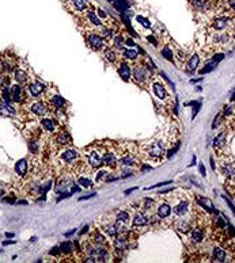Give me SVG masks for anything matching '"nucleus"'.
I'll use <instances>...</instances> for the list:
<instances>
[{"label":"nucleus","mask_w":235,"mask_h":263,"mask_svg":"<svg viewBox=\"0 0 235 263\" xmlns=\"http://www.w3.org/2000/svg\"><path fill=\"white\" fill-rule=\"evenodd\" d=\"M144 152H145V156L148 157V159L159 162V160L163 157V155H165V147H163V143H161V141H152V143L147 144Z\"/></svg>","instance_id":"1"},{"label":"nucleus","mask_w":235,"mask_h":263,"mask_svg":"<svg viewBox=\"0 0 235 263\" xmlns=\"http://www.w3.org/2000/svg\"><path fill=\"white\" fill-rule=\"evenodd\" d=\"M116 218H114V225L117 226L118 232H125L130 224V216L126 210H117L116 212Z\"/></svg>","instance_id":"2"},{"label":"nucleus","mask_w":235,"mask_h":263,"mask_svg":"<svg viewBox=\"0 0 235 263\" xmlns=\"http://www.w3.org/2000/svg\"><path fill=\"white\" fill-rule=\"evenodd\" d=\"M132 76H133V79L136 80V83H139V84H145L147 81L149 80V77H151V72H149V69L145 67V65L137 64L135 68H133Z\"/></svg>","instance_id":"3"},{"label":"nucleus","mask_w":235,"mask_h":263,"mask_svg":"<svg viewBox=\"0 0 235 263\" xmlns=\"http://www.w3.org/2000/svg\"><path fill=\"white\" fill-rule=\"evenodd\" d=\"M102 156L99 151L94 149L89 152V156H87V160H89V164L91 168H99L102 166Z\"/></svg>","instance_id":"4"},{"label":"nucleus","mask_w":235,"mask_h":263,"mask_svg":"<svg viewBox=\"0 0 235 263\" xmlns=\"http://www.w3.org/2000/svg\"><path fill=\"white\" fill-rule=\"evenodd\" d=\"M87 42H89V45L93 49H95V50H99V49L103 48V38L101 37L99 34H95V33H90L89 35H87Z\"/></svg>","instance_id":"5"},{"label":"nucleus","mask_w":235,"mask_h":263,"mask_svg":"<svg viewBox=\"0 0 235 263\" xmlns=\"http://www.w3.org/2000/svg\"><path fill=\"white\" fill-rule=\"evenodd\" d=\"M26 98L25 95V90L23 87H22L21 84H15L11 87V99L16 102V103H21V102H23Z\"/></svg>","instance_id":"6"},{"label":"nucleus","mask_w":235,"mask_h":263,"mask_svg":"<svg viewBox=\"0 0 235 263\" xmlns=\"http://www.w3.org/2000/svg\"><path fill=\"white\" fill-rule=\"evenodd\" d=\"M30 111L34 113L35 116L42 117L48 113V106H46V103H44V102H34L33 104H30Z\"/></svg>","instance_id":"7"},{"label":"nucleus","mask_w":235,"mask_h":263,"mask_svg":"<svg viewBox=\"0 0 235 263\" xmlns=\"http://www.w3.org/2000/svg\"><path fill=\"white\" fill-rule=\"evenodd\" d=\"M54 141H56V144L57 145H60V147H67V145H71V144H72V139H71V136L64 130L56 134Z\"/></svg>","instance_id":"8"},{"label":"nucleus","mask_w":235,"mask_h":263,"mask_svg":"<svg viewBox=\"0 0 235 263\" xmlns=\"http://www.w3.org/2000/svg\"><path fill=\"white\" fill-rule=\"evenodd\" d=\"M113 245H114V248H116L117 251H125V249H128V247H129V241H128V239H126L125 236H118L117 235L116 237H114Z\"/></svg>","instance_id":"9"},{"label":"nucleus","mask_w":235,"mask_h":263,"mask_svg":"<svg viewBox=\"0 0 235 263\" xmlns=\"http://www.w3.org/2000/svg\"><path fill=\"white\" fill-rule=\"evenodd\" d=\"M117 163H118V160H117V156L114 155L113 152L107 151V152L103 153V156H102V164H105V166H107V167H112V168H114V167L117 166Z\"/></svg>","instance_id":"10"},{"label":"nucleus","mask_w":235,"mask_h":263,"mask_svg":"<svg viewBox=\"0 0 235 263\" xmlns=\"http://www.w3.org/2000/svg\"><path fill=\"white\" fill-rule=\"evenodd\" d=\"M147 224H148L147 216L143 212H136L135 216H133V220H132V225L139 228V226H145Z\"/></svg>","instance_id":"11"},{"label":"nucleus","mask_w":235,"mask_h":263,"mask_svg":"<svg viewBox=\"0 0 235 263\" xmlns=\"http://www.w3.org/2000/svg\"><path fill=\"white\" fill-rule=\"evenodd\" d=\"M44 84L40 83V81H34V83H30L29 84V92H30L31 96L34 98H38L40 95L44 92Z\"/></svg>","instance_id":"12"},{"label":"nucleus","mask_w":235,"mask_h":263,"mask_svg":"<svg viewBox=\"0 0 235 263\" xmlns=\"http://www.w3.org/2000/svg\"><path fill=\"white\" fill-rule=\"evenodd\" d=\"M118 73H120V76H121L122 80H125V81H128L129 79L132 77V69H130V67L126 64V62H121V64H120Z\"/></svg>","instance_id":"13"},{"label":"nucleus","mask_w":235,"mask_h":263,"mask_svg":"<svg viewBox=\"0 0 235 263\" xmlns=\"http://www.w3.org/2000/svg\"><path fill=\"white\" fill-rule=\"evenodd\" d=\"M78 151L76 149H65L63 153H61V160H63L64 163H72L75 159L78 157Z\"/></svg>","instance_id":"14"},{"label":"nucleus","mask_w":235,"mask_h":263,"mask_svg":"<svg viewBox=\"0 0 235 263\" xmlns=\"http://www.w3.org/2000/svg\"><path fill=\"white\" fill-rule=\"evenodd\" d=\"M0 116L2 117H12L15 116V108L11 106L10 103H0Z\"/></svg>","instance_id":"15"},{"label":"nucleus","mask_w":235,"mask_h":263,"mask_svg":"<svg viewBox=\"0 0 235 263\" xmlns=\"http://www.w3.org/2000/svg\"><path fill=\"white\" fill-rule=\"evenodd\" d=\"M41 126L42 129L48 133H53L56 130V122H54L52 118H42L41 120Z\"/></svg>","instance_id":"16"},{"label":"nucleus","mask_w":235,"mask_h":263,"mask_svg":"<svg viewBox=\"0 0 235 263\" xmlns=\"http://www.w3.org/2000/svg\"><path fill=\"white\" fill-rule=\"evenodd\" d=\"M102 231L106 233L109 237H116L117 235H118V229H117V226L114 225V222H107V224H103L102 225Z\"/></svg>","instance_id":"17"},{"label":"nucleus","mask_w":235,"mask_h":263,"mask_svg":"<svg viewBox=\"0 0 235 263\" xmlns=\"http://www.w3.org/2000/svg\"><path fill=\"white\" fill-rule=\"evenodd\" d=\"M118 163L121 164L122 167H133V166H136V163H137V160L135 159L132 155H129V153H126V155H122L121 157H120V160H118Z\"/></svg>","instance_id":"18"},{"label":"nucleus","mask_w":235,"mask_h":263,"mask_svg":"<svg viewBox=\"0 0 235 263\" xmlns=\"http://www.w3.org/2000/svg\"><path fill=\"white\" fill-rule=\"evenodd\" d=\"M29 73L23 69H16L15 71V80L18 81V84H21V85H23L26 83H29Z\"/></svg>","instance_id":"19"},{"label":"nucleus","mask_w":235,"mask_h":263,"mask_svg":"<svg viewBox=\"0 0 235 263\" xmlns=\"http://www.w3.org/2000/svg\"><path fill=\"white\" fill-rule=\"evenodd\" d=\"M188 202L186 201H181V202H178L177 205L173 208V212H174V214H177L179 217H182L184 214H186V212H188Z\"/></svg>","instance_id":"20"},{"label":"nucleus","mask_w":235,"mask_h":263,"mask_svg":"<svg viewBox=\"0 0 235 263\" xmlns=\"http://www.w3.org/2000/svg\"><path fill=\"white\" fill-rule=\"evenodd\" d=\"M171 213V208L169 203H159L158 205V216L161 217V218H167L169 216H170Z\"/></svg>","instance_id":"21"},{"label":"nucleus","mask_w":235,"mask_h":263,"mask_svg":"<svg viewBox=\"0 0 235 263\" xmlns=\"http://www.w3.org/2000/svg\"><path fill=\"white\" fill-rule=\"evenodd\" d=\"M15 172L18 174L19 176H25L26 172H27V162L25 159L18 160L15 164Z\"/></svg>","instance_id":"22"},{"label":"nucleus","mask_w":235,"mask_h":263,"mask_svg":"<svg viewBox=\"0 0 235 263\" xmlns=\"http://www.w3.org/2000/svg\"><path fill=\"white\" fill-rule=\"evenodd\" d=\"M221 174L227 178H235V164L230 163V164H223L221 167Z\"/></svg>","instance_id":"23"},{"label":"nucleus","mask_w":235,"mask_h":263,"mask_svg":"<svg viewBox=\"0 0 235 263\" xmlns=\"http://www.w3.org/2000/svg\"><path fill=\"white\" fill-rule=\"evenodd\" d=\"M154 92H155L156 96H158L159 99H162V100H166L169 98L165 87H163L162 84H159V83H154Z\"/></svg>","instance_id":"24"},{"label":"nucleus","mask_w":235,"mask_h":263,"mask_svg":"<svg viewBox=\"0 0 235 263\" xmlns=\"http://www.w3.org/2000/svg\"><path fill=\"white\" fill-rule=\"evenodd\" d=\"M91 243H93V244L106 245V237L101 232H94L93 235H91Z\"/></svg>","instance_id":"25"},{"label":"nucleus","mask_w":235,"mask_h":263,"mask_svg":"<svg viewBox=\"0 0 235 263\" xmlns=\"http://www.w3.org/2000/svg\"><path fill=\"white\" fill-rule=\"evenodd\" d=\"M50 103H52V106H53L54 108H57V110H61V108L65 106L64 98L58 96V95H54V96L50 98Z\"/></svg>","instance_id":"26"},{"label":"nucleus","mask_w":235,"mask_h":263,"mask_svg":"<svg viewBox=\"0 0 235 263\" xmlns=\"http://www.w3.org/2000/svg\"><path fill=\"white\" fill-rule=\"evenodd\" d=\"M226 258H227V255H226V252H224V249H221V248H213V259H215V262H226Z\"/></svg>","instance_id":"27"},{"label":"nucleus","mask_w":235,"mask_h":263,"mask_svg":"<svg viewBox=\"0 0 235 263\" xmlns=\"http://www.w3.org/2000/svg\"><path fill=\"white\" fill-rule=\"evenodd\" d=\"M204 237V235H203V231L201 229H198V228H194L193 231H192L190 233V240H192V243H200L201 240H203Z\"/></svg>","instance_id":"28"},{"label":"nucleus","mask_w":235,"mask_h":263,"mask_svg":"<svg viewBox=\"0 0 235 263\" xmlns=\"http://www.w3.org/2000/svg\"><path fill=\"white\" fill-rule=\"evenodd\" d=\"M197 201L198 203H200L201 206H204V208H207L208 212H213V203H212L211 199H208V198H204V197H198L197 198Z\"/></svg>","instance_id":"29"},{"label":"nucleus","mask_w":235,"mask_h":263,"mask_svg":"<svg viewBox=\"0 0 235 263\" xmlns=\"http://www.w3.org/2000/svg\"><path fill=\"white\" fill-rule=\"evenodd\" d=\"M227 26H228V21L224 18H217L213 21V29H216V30H223Z\"/></svg>","instance_id":"30"},{"label":"nucleus","mask_w":235,"mask_h":263,"mask_svg":"<svg viewBox=\"0 0 235 263\" xmlns=\"http://www.w3.org/2000/svg\"><path fill=\"white\" fill-rule=\"evenodd\" d=\"M154 208H155V201L154 199H144L143 203H141V210L143 212H151L152 213Z\"/></svg>","instance_id":"31"},{"label":"nucleus","mask_w":235,"mask_h":263,"mask_svg":"<svg viewBox=\"0 0 235 263\" xmlns=\"http://www.w3.org/2000/svg\"><path fill=\"white\" fill-rule=\"evenodd\" d=\"M60 251H61V254H64V255L72 254V251H74V245H72V243H70V241H64V243H61V245H60Z\"/></svg>","instance_id":"32"},{"label":"nucleus","mask_w":235,"mask_h":263,"mask_svg":"<svg viewBox=\"0 0 235 263\" xmlns=\"http://www.w3.org/2000/svg\"><path fill=\"white\" fill-rule=\"evenodd\" d=\"M198 62H200V57H198L197 54H193L190 57V60L188 61V69L189 71H194L196 68H197Z\"/></svg>","instance_id":"33"},{"label":"nucleus","mask_w":235,"mask_h":263,"mask_svg":"<svg viewBox=\"0 0 235 263\" xmlns=\"http://www.w3.org/2000/svg\"><path fill=\"white\" fill-rule=\"evenodd\" d=\"M71 3H72L75 10H78V11H84L87 7L86 0H71Z\"/></svg>","instance_id":"34"},{"label":"nucleus","mask_w":235,"mask_h":263,"mask_svg":"<svg viewBox=\"0 0 235 263\" xmlns=\"http://www.w3.org/2000/svg\"><path fill=\"white\" fill-rule=\"evenodd\" d=\"M224 140H226V133H220L217 137H215V140H213V147L215 148H220V147H223L224 145Z\"/></svg>","instance_id":"35"},{"label":"nucleus","mask_w":235,"mask_h":263,"mask_svg":"<svg viewBox=\"0 0 235 263\" xmlns=\"http://www.w3.org/2000/svg\"><path fill=\"white\" fill-rule=\"evenodd\" d=\"M114 7L121 12H126L128 11V2H125V0H117L114 3Z\"/></svg>","instance_id":"36"},{"label":"nucleus","mask_w":235,"mask_h":263,"mask_svg":"<svg viewBox=\"0 0 235 263\" xmlns=\"http://www.w3.org/2000/svg\"><path fill=\"white\" fill-rule=\"evenodd\" d=\"M103 56H105V58L107 61H110V62H114L117 60V56L116 53L112 50V49H109V48H106L105 50H103Z\"/></svg>","instance_id":"37"},{"label":"nucleus","mask_w":235,"mask_h":263,"mask_svg":"<svg viewBox=\"0 0 235 263\" xmlns=\"http://www.w3.org/2000/svg\"><path fill=\"white\" fill-rule=\"evenodd\" d=\"M137 52L136 50H124V57L129 61H135L137 58Z\"/></svg>","instance_id":"38"},{"label":"nucleus","mask_w":235,"mask_h":263,"mask_svg":"<svg viewBox=\"0 0 235 263\" xmlns=\"http://www.w3.org/2000/svg\"><path fill=\"white\" fill-rule=\"evenodd\" d=\"M107 178H109V171H99L98 172V175H97V183H99V182H106Z\"/></svg>","instance_id":"39"},{"label":"nucleus","mask_w":235,"mask_h":263,"mask_svg":"<svg viewBox=\"0 0 235 263\" xmlns=\"http://www.w3.org/2000/svg\"><path fill=\"white\" fill-rule=\"evenodd\" d=\"M87 18H89V21H90L93 25H95V26H99V25H101V21L98 19V16H97L95 12H93V11L87 12Z\"/></svg>","instance_id":"40"},{"label":"nucleus","mask_w":235,"mask_h":263,"mask_svg":"<svg viewBox=\"0 0 235 263\" xmlns=\"http://www.w3.org/2000/svg\"><path fill=\"white\" fill-rule=\"evenodd\" d=\"M29 149H30V152L33 153H38V151H40V148H38V143L35 140H30L29 141Z\"/></svg>","instance_id":"41"},{"label":"nucleus","mask_w":235,"mask_h":263,"mask_svg":"<svg viewBox=\"0 0 235 263\" xmlns=\"http://www.w3.org/2000/svg\"><path fill=\"white\" fill-rule=\"evenodd\" d=\"M216 65H217V62H215V61L209 62V64H207V67H204L203 69L200 71V73L203 75V73H207V72H211L212 69H215V68H216Z\"/></svg>","instance_id":"42"},{"label":"nucleus","mask_w":235,"mask_h":263,"mask_svg":"<svg viewBox=\"0 0 235 263\" xmlns=\"http://www.w3.org/2000/svg\"><path fill=\"white\" fill-rule=\"evenodd\" d=\"M177 228H178V231H181V232H184V233H186L190 231V226H189L188 222H182V221H179L178 224H177Z\"/></svg>","instance_id":"43"},{"label":"nucleus","mask_w":235,"mask_h":263,"mask_svg":"<svg viewBox=\"0 0 235 263\" xmlns=\"http://www.w3.org/2000/svg\"><path fill=\"white\" fill-rule=\"evenodd\" d=\"M162 56L165 58H167V60H170V61H173V53H171V50L169 48H165L162 50Z\"/></svg>","instance_id":"44"},{"label":"nucleus","mask_w":235,"mask_h":263,"mask_svg":"<svg viewBox=\"0 0 235 263\" xmlns=\"http://www.w3.org/2000/svg\"><path fill=\"white\" fill-rule=\"evenodd\" d=\"M122 42H124V39L121 35H117V37H114V46L116 48H118V49H121L122 48Z\"/></svg>","instance_id":"45"},{"label":"nucleus","mask_w":235,"mask_h":263,"mask_svg":"<svg viewBox=\"0 0 235 263\" xmlns=\"http://www.w3.org/2000/svg\"><path fill=\"white\" fill-rule=\"evenodd\" d=\"M137 21L141 23L143 26H144L145 29H149L151 27V22L148 21V19H145V18H143V16H137Z\"/></svg>","instance_id":"46"},{"label":"nucleus","mask_w":235,"mask_h":263,"mask_svg":"<svg viewBox=\"0 0 235 263\" xmlns=\"http://www.w3.org/2000/svg\"><path fill=\"white\" fill-rule=\"evenodd\" d=\"M78 183H79L80 186L86 187V189H89V187L91 186V182H90L89 179H86V178H79V179H78Z\"/></svg>","instance_id":"47"},{"label":"nucleus","mask_w":235,"mask_h":263,"mask_svg":"<svg viewBox=\"0 0 235 263\" xmlns=\"http://www.w3.org/2000/svg\"><path fill=\"white\" fill-rule=\"evenodd\" d=\"M102 33H103V34L101 35V37H103L105 39H110V38L113 37V34H112V30H107V29H103V31H102Z\"/></svg>","instance_id":"48"},{"label":"nucleus","mask_w":235,"mask_h":263,"mask_svg":"<svg viewBox=\"0 0 235 263\" xmlns=\"http://www.w3.org/2000/svg\"><path fill=\"white\" fill-rule=\"evenodd\" d=\"M192 3L194 4V7L197 8H203L205 4V0H192Z\"/></svg>","instance_id":"49"},{"label":"nucleus","mask_w":235,"mask_h":263,"mask_svg":"<svg viewBox=\"0 0 235 263\" xmlns=\"http://www.w3.org/2000/svg\"><path fill=\"white\" fill-rule=\"evenodd\" d=\"M61 251H60V247H53L49 252V255H60Z\"/></svg>","instance_id":"50"},{"label":"nucleus","mask_w":235,"mask_h":263,"mask_svg":"<svg viewBox=\"0 0 235 263\" xmlns=\"http://www.w3.org/2000/svg\"><path fill=\"white\" fill-rule=\"evenodd\" d=\"M223 57H224L223 54H219V56H213V61H215V62H219V61H221V60H223Z\"/></svg>","instance_id":"51"},{"label":"nucleus","mask_w":235,"mask_h":263,"mask_svg":"<svg viewBox=\"0 0 235 263\" xmlns=\"http://www.w3.org/2000/svg\"><path fill=\"white\" fill-rule=\"evenodd\" d=\"M149 170H151V166H147V164H144V166L140 168V171H141V172H145V171H149Z\"/></svg>","instance_id":"52"},{"label":"nucleus","mask_w":235,"mask_h":263,"mask_svg":"<svg viewBox=\"0 0 235 263\" xmlns=\"http://www.w3.org/2000/svg\"><path fill=\"white\" fill-rule=\"evenodd\" d=\"M125 45H128V46H133V45H135V42H133V39L128 38V39L125 41Z\"/></svg>","instance_id":"53"},{"label":"nucleus","mask_w":235,"mask_h":263,"mask_svg":"<svg viewBox=\"0 0 235 263\" xmlns=\"http://www.w3.org/2000/svg\"><path fill=\"white\" fill-rule=\"evenodd\" d=\"M148 41L152 42V45H154V46H156V45H158V42H156V39H155L154 37H148Z\"/></svg>","instance_id":"54"},{"label":"nucleus","mask_w":235,"mask_h":263,"mask_svg":"<svg viewBox=\"0 0 235 263\" xmlns=\"http://www.w3.org/2000/svg\"><path fill=\"white\" fill-rule=\"evenodd\" d=\"M4 202H11L12 203V202H15V198L14 197H10V198L7 197V198H4Z\"/></svg>","instance_id":"55"},{"label":"nucleus","mask_w":235,"mask_h":263,"mask_svg":"<svg viewBox=\"0 0 235 263\" xmlns=\"http://www.w3.org/2000/svg\"><path fill=\"white\" fill-rule=\"evenodd\" d=\"M228 4H230V7L235 11V0H230V3H228Z\"/></svg>","instance_id":"56"},{"label":"nucleus","mask_w":235,"mask_h":263,"mask_svg":"<svg viewBox=\"0 0 235 263\" xmlns=\"http://www.w3.org/2000/svg\"><path fill=\"white\" fill-rule=\"evenodd\" d=\"M87 231H89V226H87V225H86V226H83V229H82V231H80V235H83V233H86Z\"/></svg>","instance_id":"57"},{"label":"nucleus","mask_w":235,"mask_h":263,"mask_svg":"<svg viewBox=\"0 0 235 263\" xmlns=\"http://www.w3.org/2000/svg\"><path fill=\"white\" fill-rule=\"evenodd\" d=\"M200 172H201V175H204V176H205V168H204L203 164L200 166Z\"/></svg>","instance_id":"58"},{"label":"nucleus","mask_w":235,"mask_h":263,"mask_svg":"<svg viewBox=\"0 0 235 263\" xmlns=\"http://www.w3.org/2000/svg\"><path fill=\"white\" fill-rule=\"evenodd\" d=\"M98 14H99V16H102V18H106V14L103 12V10H99V11H98Z\"/></svg>","instance_id":"59"},{"label":"nucleus","mask_w":235,"mask_h":263,"mask_svg":"<svg viewBox=\"0 0 235 263\" xmlns=\"http://www.w3.org/2000/svg\"><path fill=\"white\" fill-rule=\"evenodd\" d=\"M6 236H7V237H14V233H10V232H7V233H6Z\"/></svg>","instance_id":"60"},{"label":"nucleus","mask_w":235,"mask_h":263,"mask_svg":"<svg viewBox=\"0 0 235 263\" xmlns=\"http://www.w3.org/2000/svg\"><path fill=\"white\" fill-rule=\"evenodd\" d=\"M231 100H235V91L233 92V95H231Z\"/></svg>","instance_id":"61"},{"label":"nucleus","mask_w":235,"mask_h":263,"mask_svg":"<svg viewBox=\"0 0 235 263\" xmlns=\"http://www.w3.org/2000/svg\"><path fill=\"white\" fill-rule=\"evenodd\" d=\"M107 2H116V0H107Z\"/></svg>","instance_id":"62"}]
</instances>
